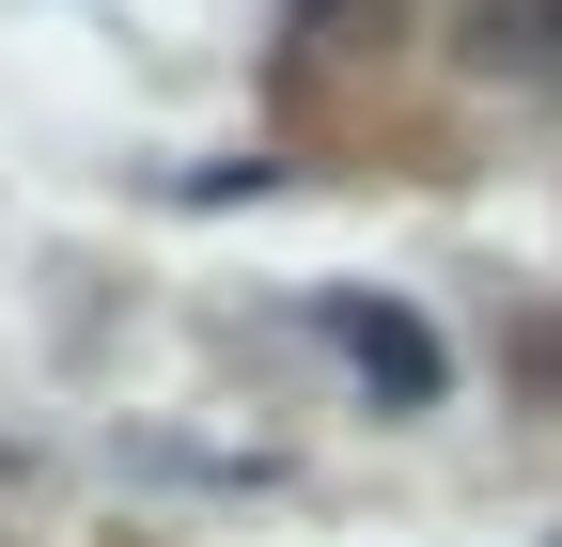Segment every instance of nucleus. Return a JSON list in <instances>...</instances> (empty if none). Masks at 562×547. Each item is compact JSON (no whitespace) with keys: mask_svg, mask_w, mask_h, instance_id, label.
<instances>
[{"mask_svg":"<svg viewBox=\"0 0 562 547\" xmlns=\"http://www.w3.org/2000/svg\"><path fill=\"white\" fill-rule=\"evenodd\" d=\"M453 63L501 94H562V0H453Z\"/></svg>","mask_w":562,"mask_h":547,"instance_id":"f257e3e1","label":"nucleus"},{"mask_svg":"<svg viewBox=\"0 0 562 547\" xmlns=\"http://www.w3.org/2000/svg\"><path fill=\"white\" fill-rule=\"evenodd\" d=\"M313 328L360 360V391H375V406H438V328H422V313H391V298H328Z\"/></svg>","mask_w":562,"mask_h":547,"instance_id":"f03ea898","label":"nucleus"},{"mask_svg":"<svg viewBox=\"0 0 562 547\" xmlns=\"http://www.w3.org/2000/svg\"><path fill=\"white\" fill-rule=\"evenodd\" d=\"M438 0H297V47H328V63H375V47H406Z\"/></svg>","mask_w":562,"mask_h":547,"instance_id":"7ed1b4c3","label":"nucleus"},{"mask_svg":"<svg viewBox=\"0 0 562 547\" xmlns=\"http://www.w3.org/2000/svg\"><path fill=\"white\" fill-rule=\"evenodd\" d=\"M516 391L562 406V313H516Z\"/></svg>","mask_w":562,"mask_h":547,"instance_id":"20e7f679","label":"nucleus"}]
</instances>
